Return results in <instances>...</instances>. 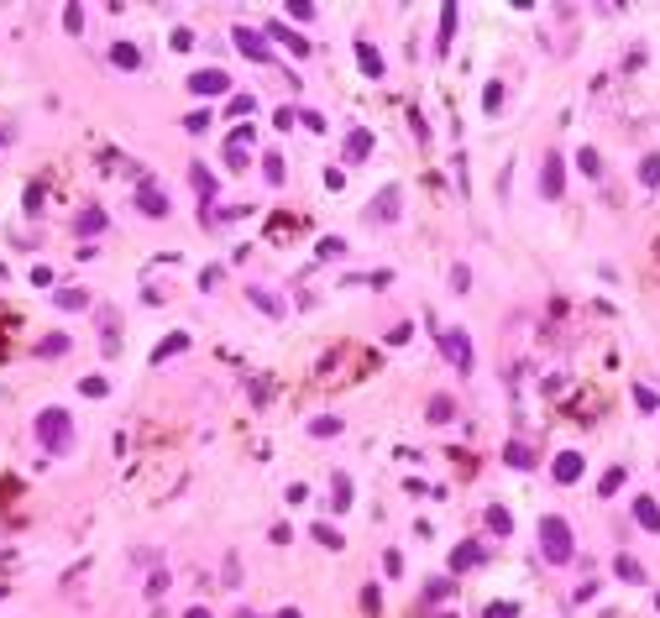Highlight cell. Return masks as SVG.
Returning a JSON list of instances; mask_svg holds the SVG:
<instances>
[{
	"mask_svg": "<svg viewBox=\"0 0 660 618\" xmlns=\"http://www.w3.org/2000/svg\"><path fill=\"white\" fill-rule=\"evenodd\" d=\"M69 435H74V425H69L63 409H43V414H37V440H43L47 451H69Z\"/></svg>",
	"mask_w": 660,
	"mask_h": 618,
	"instance_id": "cell-2",
	"label": "cell"
},
{
	"mask_svg": "<svg viewBox=\"0 0 660 618\" xmlns=\"http://www.w3.org/2000/svg\"><path fill=\"white\" fill-rule=\"evenodd\" d=\"M179 352H189V335H184V330H173V335H163V341H157L152 361H168V356H179Z\"/></svg>",
	"mask_w": 660,
	"mask_h": 618,
	"instance_id": "cell-11",
	"label": "cell"
},
{
	"mask_svg": "<svg viewBox=\"0 0 660 618\" xmlns=\"http://www.w3.org/2000/svg\"><path fill=\"white\" fill-rule=\"evenodd\" d=\"M79 21H84V11H79V6L63 11V26H69V32H79Z\"/></svg>",
	"mask_w": 660,
	"mask_h": 618,
	"instance_id": "cell-38",
	"label": "cell"
},
{
	"mask_svg": "<svg viewBox=\"0 0 660 618\" xmlns=\"http://www.w3.org/2000/svg\"><path fill=\"white\" fill-rule=\"evenodd\" d=\"M74 231H79V236H94V231H105V210H84V215L74 220Z\"/></svg>",
	"mask_w": 660,
	"mask_h": 618,
	"instance_id": "cell-16",
	"label": "cell"
},
{
	"mask_svg": "<svg viewBox=\"0 0 660 618\" xmlns=\"http://www.w3.org/2000/svg\"><path fill=\"white\" fill-rule=\"evenodd\" d=\"M309 429H315V435H341V420H335V414H325V420H315Z\"/></svg>",
	"mask_w": 660,
	"mask_h": 618,
	"instance_id": "cell-33",
	"label": "cell"
},
{
	"mask_svg": "<svg viewBox=\"0 0 660 618\" xmlns=\"http://www.w3.org/2000/svg\"><path fill=\"white\" fill-rule=\"evenodd\" d=\"M184 618H210V608H189Z\"/></svg>",
	"mask_w": 660,
	"mask_h": 618,
	"instance_id": "cell-41",
	"label": "cell"
},
{
	"mask_svg": "<svg viewBox=\"0 0 660 618\" xmlns=\"http://www.w3.org/2000/svg\"><path fill=\"white\" fill-rule=\"evenodd\" d=\"M576 477H582V456H576V451H561V456H556V482H576Z\"/></svg>",
	"mask_w": 660,
	"mask_h": 618,
	"instance_id": "cell-10",
	"label": "cell"
},
{
	"mask_svg": "<svg viewBox=\"0 0 660 618\" xmlns=\"http://www.w3.org/2000/svg\"><path fill=\"white\" fill-rule=\"evenodd\" d=\"M561 189H566V168H561V152H550L545 168H540V194L545 199H561Z\"/></svg>",
	"mask_w": 660,
	"mask_h": 618,
	"instance_id": "cell-6",
	"label": "cell"
},
{
	"mask_svg": "<svg viewBox=\"0 0 660 618\" xmlns=\"http://www.w3.org/2000/svg\"><path fill=\"white\" fill-rule=\"evenodd\" d=\"M267 37H278V43H283V47H289V52H293V58H304V52H309V43H304V37H299V32H293V26H283V21H273V26H267Z\"/></svg>",
	"mask_w": 660,
	"mask_h": 618,
	"instance_id": "cell-8",
	"label": "cell"
},
{
	"mask_svg": "<svg viewBox=\"0 0 660 618\" xmlns=\"http://www.w3.org/2000/svg\"><path fill=\"white\" fill-rule=\"evenodd\" d=\"M618 488H624V472H618V466H613V472H603V488H598V493H603V498H613V493H618Z\"/></svg>",
	"mask_w": 660,
	"mask_h": 618,
	"instance_id": "cell-29",
	"label": "cell"
},
{
	"mask_svg": "<svg viewBox=\"0 0 660 618\" xmlns=\"http://www.w3.org/2000/svg\"><path fill=\"white\" fill-rule=\"evenodd\" d=\"M189 89L194 95H225L231 79H225V69H199V74H189Z\"/></svg>",
	"mask_w": 660,
	"mask_h": 618,
	"instance_id": "cell-5",
	"label": "cell"
},
{
	"mask_svg": "<svg viewBox=\"0 0 660 618\" xmlns=\"http://www.w3.org/2000/svg\"><path fill=\"white\" fill-rule=\"evenodd\" d=\"M503 461H508V466H519V472H524V466H535V451H530V446H519V440H514V446L503 451Z\"/></svg>",
	"mask_w": 660,
	"mask_h": 618,
	"instance_id": "cell-19",
	"label": "cell"
},
{
	"mask_svg": "<svg viewBox=\"0 0 660 618\" xmlns=\"http://www.w3.org/2000/svg\"><path fill=\"white\" fill-rule=\"evenodd\" d=\"M540 550H545V561H550V566H566V561H571V524H566V519H556V514H550V519H540Z\"/></svg>",
	"mask_w": 660,
	"mask_h": 618,
	"instance_id": "cell-1",
	"label": "cell"
},
{
	"mask_svg": "<svg viewBox=\"0 0 660 618\" xmlns=\"http://www.w3.org/2000/svg\"><path fill=\"white\" fill-rule=\"evenodd\" d=\"M613 571L624 576V582H644V566H639L634 556H618V561H613Z\"/></svg>",
	"mask_w": 660,
	"mask_h": 618,
	"instance_id": "cell-17",
	"label": "cell"
},
{
	"mask_svg": "<svg viewBox=\"0 0 660 618\" xmlns=\"http://www.w3.org/2000/svg\"><path fill=\"white\" fill-rule=\"evenodd\" d=\"M189 179H194V189H199V199H215V179H210V173L199 168V163L189 168Z\"/></svg>",
	"mask_w": 660,
	"mask_h": 618,
	"instance_id": "cell-21",
	"label": "cell"
},
{
	"mask_svg": "<svg viewBox=\"0 0 660 618\" xmlns=\"http://www.w3.org/2000/svg\"><path fill=\"white\" fill-rule=\"evenodd\" d=\"M440 618H451V613H440Z\"/></svg>",
	"mask_w": 660,
	"mask_h": 618,
	"instance_id": "cell-44",
	"label": "cell"
},
{
	"mask_svg": "<svg viewBox=\"0 0 660 618\" xmlns=\"http://www.w3.org/2000/svg\"><path fill=\"white\" fill-rule=\"evenodd\" d=\"M315 540H320V545H330V550H341V529H330V524H315Z\"/></svg>",
	"mask_w": 660,
	"mask_h": 618,
	"instance_id": "cell-28",
	"label": "cell"
},
{
	"mask_svg": "<svg viewBox=\"0 0 660 618\" xmlns=\"http://www.w3.org/2000/svg\"><path fill=\"white\" fill-rule=\"evenodd\" d=\"M451 32H456V6L440 11V47H451Z\"/></svg>",
	"mask_w": 660,
	"mask_h": 618,
	"instance_id": "cell-24",
	"label": "cell"
},
{
	"mask_svg": "<svg viewBox=\"0 0 660 618\" xmlns=\"http://www.w3.org/2000/svg\"><path fill=\"white\" fill-rule=\"evenodd\" d=\"M79 393H84V398H105V393H111V383H105V378H84V383H79Z\"/></svg>",
	"mask_w": 660,
	"mask_h": 618,
	"instance_id": "cell-26",
	"label": "cell"
},
{
	"mask_svg": "<svg viewBox=\"0 0 660 618\" xmlns=\"http://www.w3.org/2000/svg\"><path fill=\"white\" fill-rule=\"evenodd\" d=\"M488 618H519V608H508V602H493Z\"/></svg>",
	"mask_w": 660,
	"mask_h": 618,
	"instance_id": "cell-40",
	"label": "cell"
},
{
	"mask_svg": "<svg viewBox=\"0 0 660 618\" xmlns=\"http://www.w3.org/2000/svg\"><path fill=\"white\" fill-rule=\"evenodd\" d=\"M372 215H377V220H383V215L393 220V215H398V189H383V199L372 205Z\"/></svg>",
	"mask_w": 660,
	"mask_h": 618,
	"instance_id": "cell-20",
	"label": "cell"
},
{
	"mask_svg": "<svg viewBox=\"0 0 660 618\" xmlns=\"http://www.w3.org/2000/svg\"><path fill=\"white\" fill-rule=\"evenodd\" d=\"M0 142H6V131H0Z\"/></svg>",
	"mask_w": 660,
	"mask_h": 618,
	"instance_id": "cell-43",
	"label": "cell"
},
{
	"mask_svg": "<svg viewBox=\"0 0 660 618\" xmlns=\"http://www.w3.org/2000/svg\"><path fill=\"white\" fill-rule=\"evenodd\" d=\"M367 152H372V131H352V137H346V157H352V163H362Z\"/></svg>",
	"mask_w": 660,
	"mask_h": 618,
	"instance_id": "cell-14",
	"label": "cell"
},
{
	"mask_svg": "<svg viewBox=\"0 0 660 618\" xmlns=\"http://www.w3.org/2000/svg\"><path fill=\"white\" fill-rule=\"evenodd\" d=\"M639 179L655 189V184H660V157H644V163H639Z\"/></svg>",
	"mask_w": 660,
	"mask_h": 618,
	"instance_id": "cell-31",
	"label": "cell"
},
{
	"mask_svg": "<svg viewBox=\"0 0 660 618\" xmlns=\"http://www.w3.org/2000/svg\"><path fill=\"white\" fill-rule=\"evenodd\" d=\"M634 404H639V414H655V409H660V398L650 393V388H634Z\"/></svg>",
	"mask_w": 660,
	"mask_h": 618,
	"instance_id": "cell-30",
	"label": "cell"
},
{
	"mask_svg": "<svg viewBox=\"0 0 660 618\" xmlns=\"http://www.w3.org/2000/svg\"><path fill=\"white\" fill-rule=\"evenodd\" d=\"M482 561H488V550L471 545V540H462V545L451 550V571H471V566H482Z\"/></svg>",
	"mask_w": 660,
	"mask_h": 618,
	"instance_id": "cell-7",
	"label": "cell"
},
{
	"mask_svg": "<svg viewBox=\"0 0 660 618\" xmlns=\"http://www.w3.org/2000/svg\"><path fill=\"white\" fill-rule=\"evenodd\" d=\"M634 519L644 524V529H660V508H655V498H634Z\"/></svg>",
	"mask_w": 660,
	"mask_h": 618,
	"instance_id": "cell-15",
	"label": "cell"
},
{
	"mask_svg": "<svg viewBox=\"0 0 660 618\" xmlns=\"http://www.w3.org/2000/svg\"><path fill=\"white\" fill-rule=\"evenodd\" d=\"M576 163H582V173H587V179H598V173H603V157L592 152V147H582V157H576Z\"/></svg>",
	"mask_w": 660,
	"mask_h": 618,
	"instance_id": "cell-25",
	"label": "cell"
},
{
	"mask_svg": "<svg viewBox=\"0 0 660 618\" xmlns=\"http://www.w3.org/2000/svg\"><path fill=\"white\" fill-rule=\"evenodd\" d=\"M488 529H493V534H514V519H508V508H498V503L488 508Z\"/></svg>",
	"mask_w": 660,
	"mask_h": 618,
	"instance_id": "cell-18",
	"label": "cell"
},
{
	"mask_svg": "<svg viewBox=\"0 0 660 618\" xmlns=\"http://www.w3.org/2000/svg\"><path fill=\"white\" fill-rule=\"evenodd\" d=\"M252 111H257V105H252V95H236V100H231V111H225V116H252Z\"/></svg>",
	"mask_w": 660,
	"mask_h": 618,
	"instance_id": "cell-37",
	"label": "cell"
},
{
	"mask_svg": "<svg viewBox=\"0 0 660 618\" xmlns=\"http://www.w3.org/2000/svg\"><path fill=\"white\" fill-rule=\"evenodd\" d=\"M278 618H299V608H283V613H278Z\"/></svg>",
	"mask_w": 660,
	"mask_h": 618,
	"instance_id": "cell-42",
	"label": "cell"
},
{
	"mask_svg": "<svg viewBox=\"0 0 660 618\" xmlns=\"http://www.w3.org/2000/svg\"><path fill=\"white\" fill-rule=\"evenodd\" d=\"M335 508H352V482L335 477Z\"/></svg>",
	"mask_w": 660,
	"mask_h": 618,
	"instance_id": "cell-34",
	"label": "cell"
},
{
	"mask_svg": "<svg viewBox=\"0 0 660 618\" xmlns=\"http://www.w3.org/2000/svg\"><path fill=\"white\" fill-rule=\"evenodd\" d=\"M69 352V335H47V341H37V356H63Z\"/></svg>",
	"mask_w": 660,
	"mask_h": 618,
	"instance_id": "cell-22",
	"label": "cell"
},
{
	"mask_svg": "<svg viewBox=\"0 0 660 618\" xmlns=\"http://www.w3.org/2000/svg\"><path fill=\"white\" fill-rule=\"evenodd\" d=\"M262 173H267L273 184H283V163H278V157H267V163H262Z\"/></svg>",
	"mask_w": 660,
	"mask_h": 618,
	"instance_id": "cell-39",
	"label": "cell"
},
{
	"mask_svg": "<svg viewBox=\"0 0 660 618\" xmlns=\"http://www.w3.org/2000/svg\"><path fill=\"white\" fill-rule=\"evenodd\" d=\"M137 205H142L147 215H168V199H163V189H157V184H142V189H137Z\"/></svg>",
	"mask_w": 660,
	"mask_h": 618,
	"instance_id": "cell-9",
	"label": "cell"
},
{
	"mask_svg": "<svg viewBox=\"0 0 660 618\" xmlns=\"http://www.w3.org/2000/svg\"><path fill=\"white\" fill-rule=\"evenodd\" d=\"M451 288H456V293L471 288V273H466V267H451Z\"/></svg>",
	"mask_w": 660,
	"mask_h": 618,
	"instance_id": "cell-36",
	"label": "cell"
},
{
	"mask_svg": "<svg viewBox=\"0 0 660 618\" xmlns=\"http://www.w3.org/2000/svg\"><path fill=\"white\" fill-rule=\"evenodd\" d=\"M252 304H257V309H267V315H273V320L283 315V304H278V299H273V293H267V288H252Z\"/></svg>",
	"mask_w": 660,
	"mask_h": 618,
	"instance_id": "cell-23",
	"label": "cell"
},
{
	"mask_svg": "<svg viewBox=\"0 0 660 618\" xmlns=\"http://www.w3.org/2000/svg\"><path fill=\"white\" fill-rule=\"evenodd\" d=\"M111 63H116V69H142V52L131 47V43H116L111 47Z\"/></svg>",
	"mask_w": 660,
	"mask_h": 618,
	"instance_id": "cell-13",
	"label": "cell"
},
{
	"mask_svg": "<svg viewBox=\"0 0 660 618\" xmlns=\"http://www.w3.org/2000/svg\"><path fill=\"white\" fill-rule=\"evenodd\" d=\"M482 105H488V111H498V105H503V84H488V89H482Z\"/></svg>",
	"mask_w": 660,
	"mask_h": 618,
	"instance_id": "cell-35",
	"label": "cell"
},
{
	"mask_svg": "<svg viewBox=\"0 0 660 618\" xmlns=\"http://www.w3.org/2000/svg\"><path fill=\"white\" fill-rule=\"evenodd\" d=\"M89 299H84V293H79V288H63L58 293V309H84Z\"/></svg>",
	"mask_w": 660,
	"mask_h": 618,
	"instance_id": "cell-32",
	"label": "cell"
},
{
	"mask_svg": "<svg viewBox=\"0 0 660 618\" xmlns=\"http://www.w3.org/2000/svg\"><path fill=\"white\" fill-rule=\"evenodd\" d=\"M440 352L451 356L456 372H471V341H466V330H440Z\"/></svg>",
	"mask_w": 660,
	"mask_h": 618,
	"instance_id": "cell-3",
	"label": "cell"
},
{
	"mask_svg": "<svg viewBox=\"0 0 660 618\" xmlns=\"http://www.w3.org/2000/svg\"><path fill=\"white\" fill-rule=\"evenodd\" d=\"M231 37H236V47L247 52L252 63H273V47H267V37H257L252 26H231Z\"/></svg>",
	"mask_w": 660,
	"mask_h": 618,
	"instance_id": "cell-4",
	"label": "cell"
},
{
	"mask_svg": "<svg viewBox=\"0 0 660 618\" xmlns=\"http://www.w3.org/2000/svg\"><path fill=\"white\" fill-rule=\"evenodd\" d=\"M357 63H362V74H367V79L383 74V58H377V47H372V43H357Z\"/></svg>",
	"mask_w": 660,
	"mask_h": 618,
	"instance_id": "cell-12",
	"label": "cell"
},
{
	"mask_svg": "<svg viewBox=\"0 0 660 618\" xmlns=\"http://www.w3.org/2000/svg\"><path fill=\"white\" fill-rule=\"evenodd\" d=\"M451 414H456V409H451V398H430V420H435V425H446Z\"/></svg>",
	"mask_w": 660,
	"mask_h": 618,
	"instance_id": "cell-27",
	"label": "cell"
}]
</instances>
